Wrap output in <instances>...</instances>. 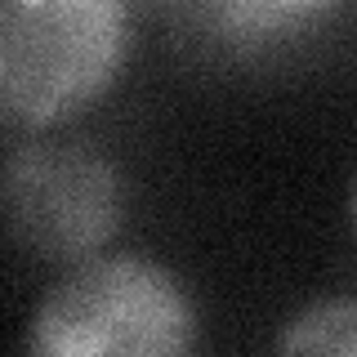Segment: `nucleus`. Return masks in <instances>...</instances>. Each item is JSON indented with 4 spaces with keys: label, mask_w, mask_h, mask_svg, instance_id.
<instances>
[{
    "label": "nucleus",
    "mask_w": 357,
    "mask_h": 357,
    "mask_svg": "<svg viewBox=\"0 0 357 357\" xmlns=\"http://www.w3.org/2000/svg\"><path fill=\"white\" fill-rule=\"evenodd\" d=\"M126 59L130 0H0V126H67L121 81Z\"/></svg>",
    "instance_id": "1"
},
{
    "label": "nucleus",
    "mask_w": 357,
    "mask_h": 357,
    "mask_svg": "<svg viewBox=\"0 0 357 357\" xmlns=\"http://www.w3.org/2000/svg\"><path fill=\"white\" fill-rule=\"evenodd\" d=\"M197 335V304L170 268L143 255H94L45 290L27 349L40 357H183Z\"/></svg>",
    "instance_id": "2"
},
{
    "label": "nucleus",
    "mask_w": 357,
    "mask_h": 357,
    "mask_svg": "<svg viewBox=\"0 0 357 357\" xmlns=\"http://www.w3.org/2000/svg\"><path fill=\"white\" fill-rule=\"evenodd\" d=\"M126 223V174L89 139L31 130L0 156V228L40 264L103 255Z\"/></svg>",
    "instance_id": "3"
},
{
    "label": "nucleus",
    "mask_w": 357,
    "mask_h": 357,
    "mask_svg": "<svg viewBox=\"0 0 357 357\" xmlns=\"http://www.w3.org/2000/svg\"><path fill=\"white\" fill-rule=\"evenodd\" d=\"M282 353H335V357H357V299L335 295L317 299L304 312L277 331Z\"/></svg>",
    "instance_id": "4"
},
{
    "label": "nucleus",
    "mask_w": 357,
    "mask_h": 357,
    "mask_svg": "<svg viewBox=\"0 0 357 357\" xmlns=\"http://www.w3.org/2000/svg\"><path fill=\"white\" fill-rule=\"evenodd\" d=\"M259 5L277 9V14H286V18H295V22H312L317 14H326V9H335L340 0H259Z\"/></svg>",
    "instance_id": "5"
},
{
    "label": "nucleus",
    "mask_w": 357,
    "mask_h": 357,
    "mask_svg": "<svg viewBox=\"0 0 357 357\" xmlns=\"http://www.w3.org/2000/svg\"><path fill=\"white\" fill-rule=\"evenodd\" d=\"M349 210H353V232H357V183H353V201H349Z\"/></svg>",
    "instance_id": "6"
}]
</instances>
